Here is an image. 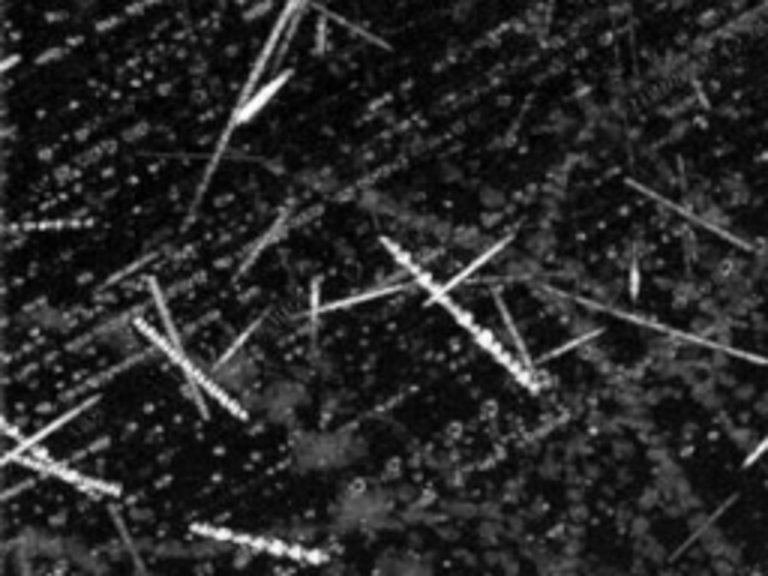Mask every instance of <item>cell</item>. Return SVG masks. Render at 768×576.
<instances>
[{
	"mask_svg": "<svg viewBox=\"0 0 768 576\" xmlns=\"http://www.w3.org/2000/svg\"><path fill=\"white\" fill-rule=\"evenodd\" d=\"M304 402H306L304 384L291 382V378H271V382L258 384L252 399L247 402V408L267 423H289L304 408Z\"/></svg>",
	"mask_w": 768,
	"mask_h": 576,
	"instance_id": "cell-3",
	"label": "cell"
},
{
	"mask_svg": "<svg viewBox=\"0 0 768 576\" xmlns=\"http://www.w3.org/2000/svg\"><path fill=\"white\" fill-rule=\"evenodd\" d=\"M397 510L400 501L387 486L354 484L343 489V495L330 508V517H334V525L345 534H376L393 523Z\"/></svg>",
	"mask_w": 768,
	"mask_h": 576,
	"instance_id": "cell-2",
	"label": "cell"
},
{
	"mask_svg": "<svg viewBox=\"0 0 768 576\" xmlns=\"http://www.w3.org/2000/svg\"><path fill=\"white\" fill-rule=\"evenodd\" d=\"M367 456V438L358 430L300 432L291 441V460L304 475H336Z\"/></svg>",
	"mask_w": 768,
	"mask_h": 576,
	"instance_id": "cell-1",
	"label": "cell"
},
{
	"mask_svg": "<svg viewBox=\"0 0 768 576\" xmlns=\"http://www.w3.org/2000/svg\"><path fill=\"white\" fill-rule=\"evenodd\" d=\"M435 567L421 552H387L378 558L372 576H432Z\"/></svg>",
	"mask_w": 768,
	"mask_h": 576,
	"instance_id": "cell-4",
	"label": "cell"
}]
</instances>
